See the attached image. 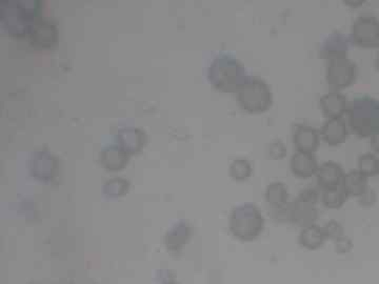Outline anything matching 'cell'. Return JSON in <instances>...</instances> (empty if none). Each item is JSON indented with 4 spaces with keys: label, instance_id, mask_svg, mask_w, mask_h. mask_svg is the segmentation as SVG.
Masks as SVG:
<instances>
[{
    "label": "cell",
    "instance_id": "d6986e66",
    "mask_svg": "<svg viewBox=\"0 0 379 284\" xmlns=\"http://www.w3.org/2000/svg\"><path fill=\"white\" fill-rule=\"evenodd\" d=\"M119 147L126 151L128 155H135L141 152L147 143V136L145 132L135 127H126L117 134Z\"/></svg>",
    "mask_w": 379,
    "mask_h": 284
},
{
    "label": "cell",
    "instance_id": "5bb4252c",
    "mask_svg": "<svg viewBox=\"0 0 379 284\" xmlns=\"http://www.w3.org/2000/svg\"><path fill=\"white\" fill-rule=\"evenodd\" d=\"M348 101L347 96L339 91H331L322 95L319 108L326 119L344 118L347 114Z\"/></svg>",
    "mask_w": 379,
    "mask_h": 284
},
{
    "label": "cell",
    "instance_id": "52a82bcc",
    "mask_svg": "<svg viewBox=\"0 0 379 284\" xmlns=\"http://www.w3.org/2000/svg\"><path fill=\"white\" fill-rule=\"evenodd\" d=\"M351 41L361 49H379V19L374 15H361L353 21Z\"/></svg>",
    "mask_w": 379,
    "mask_h": 284
},
{
    "label": "cell",
    "instance_id": "4fadbf2b",
    "mask_svg": "<svg viewBox=\"0 0 379 284\" xmlns=\"http://www.w3.org/2000/svg\"><path fill=\"white\" fill-rule=\"evenodd\" d=\"M319 133L322 142L329 147H339L348 140L350 130L344 118L326 119Z\"/></svg>",
    "mask_w": 379,
    "mask_h": 284
},
{
    "label": "cell",
    "instance_id": "cb8c5ba5",
    "mask_svg": "<svg viewBox=\"0 0 379 284\" xmlns=\"http://www.w3.org/2000/svg\"><path fill=\"white\" fill-rule=\"evenodd\" d=\"M130 190V181L123 178H113L108 180L102 188L104 197L108 199H117L125 196Z\"/></svg>",
    "mask_w": 379,
    "mask_h": 284
},
{
    "label": "cell",
    "instance_id": "2e32d148",
    "mask_svg": "<svg viewBox=\"0 0 379 284\" xmlns=\"http://www.w3.org/2000/svg\"><path fill=\"white\" fill-rule=\"evenodd\" d=\"M345 174L343 166L337 162L332 161V160L324 162L319 164L317 174H316L318 186L322 188V191L339 188Z\"/></svg>",
    "mask_w": 379,
    "mask_h": 284
},
{
    "label": "cell",
    "instance_id": "d6a6232c",
    "mask_svg": "<svg viewBox=\"0 0 379 284\" xmlns=\"http://www.w3.org/2000/svg\"><path fill=\"white\" fill-rule=\"evenodd\" d=\"M163 284H180V283H177V281L174 279L173 276L167 277V279H165V281H163Z\"/></svg>",
    "mask_w": 379,
    "mask_h": 284
},
{
    "label": "cell",
    "instance_id": "9a60e30c",
    "mask_svg": "<svg viewBox=\"0 0 379 284\" xmlns=\"http://www.w3.org/2000/svg\"><path fill=\"white\" fill-rule=\"evenodd\" d=\"M319 164L315 154L296 152L290 160V170L294 177L306 180L316 176Z\"/></svg>",
    "mask_w": 379,
    "mask_h": 284
},
{
    "label": "cell",
    "instance_id": "836d02e7",
    "mask_svg": "<svg viewBox=\"0 0 379 284\" xmlns=\"http://www.w3.org/2000/svg\"><path fill=\"white\" fill-rule=\"evenodd\" d=\"M374 67H375V70L379 73V54L378 57L375 58V62H374Z\"/></svg>",
    "mask_w": 379,
    "mask_h": 284
},
{
    "label": "cell",
    "instance_id": "7a4b0ae2",
    "mask_svg": "<svg viewBox=\"0 0 379 284\" xmlns=\"http://www.w3.org/2000/svg\"><path fill=\"white\" fill-rule=\"evenodd\" d=\"M247 69L234 56L219 54L207 69L209 84L222 93H237L249 79Z\"/></svg>",
    "mask_w": 379,
    "mask_h": 284
},
{
    "label": "cell",
    "instance_id": "277c9868",
    "mask_svg": "<svg viewBox=\"0 0 379 284\" xmlns=\"http://www.w3.org/2000/svg\"><path fill=\"white\" fill-rule=\"evenodd\" d=\"M265 227V217L254 203H241L233 208L229 229L235 239L241 242H255L263 235Z\"/></svg>",
    "mask_w": 379,
    "mask_h": 284
},
{
    "label": "cell",
    "instance_id": "ba28073f",
    "mask_svg": "<svg viewBox=\"0 0 379 284\" xmlns=\"http://www.w3.org/2000/svg\"><path fill=\"white\" fill-rule=\"evenodd\" d=\"M351 42L352 41H351L350 36L341 33V32H333V33L324 36L320 41L318 55H319V58L326 60V62L348 58Z\"/></svg>",
    "mask_w": 379,
    "mask_h": 284
},
{
    "label": "cell",
    "instance_id": "e575fe53",
    "mask_svg": "<svg viewBox=\"0 0 379 284\" xmlns=\"http://www.w3.org/2000/svg\"><path fill=\"white\" fill-rule=\"evenodd\" d=\"M379 157V156H378ZM376 177L378 178V180H379V164H378V175H376Z\"/></svg>",
    "mask_w": 379,
    "mask_h": 284
},
{
    "label": "cell",
    "instance_id": "6da1fadb",
    "mask_svg": "<svg viewBox=\"0 0 379 284\" xmlns=\"http://www.w3.org/2000/svg\"><path fill=\"white\" fill-rule=\"evenodd\" d=\"M43 2L39 0H10L0 4V25L9 35H29L34 23L40 18Z\"/></svg>",
    "mask_w": 379,
    "mask_h": 284
},
{
    "label": "cell",
    "instance_id": "4dcf8cb0",
    "mask_svg": "<svg viewBox=\"0 0 379 284\" xmlns=\"http://www.w3.org/2000/svg\"><path fill=\"white\" fill-rule=\"evenodd\" d=\"M376 201H378V194H376L375 191L371 188H368L367 192L358 198L359 205H361V207L363 208L373 207V205H375Z\"/></svg>",
    "mask_w": 379,
    "mask_h": 284
},
{
    "label": "cell",
    "instance_id": "8992f818",
    "mask_svg": "<svg viewBox=\"0 0 379 284\" xmlns=\"http://www.w3.org/2000/svg\"><path fill=\"white\" fill-rule=\"evenodd\" d=\"M358 67L350 58L331 60L326 68V81L332 91L345 90L356 82Z\"/></svg>",
    "mask_w": 379,
    "mask_h": 284
},
{
    "label": "cell",
    "instance_id": "f1b7e54d",
    "mask_svg": "<svg viewBox=\"0 0 379 284\" xmlns=\"http://www.w3.org/2000/svg\"><path fill=\"white\" fill-rule=\"evenodd\" d=\"M295 200L300 203H308V205H317L320 200V194L316 188H307L300 191Z\"/></svg>",
    "mask_w": 379,
    "mask_h": 284
},
{
    "label": "cell",
    "instance_id": "603a6c76",
    "mask_svg": "<svg viewBox=\"0 0 379 284\" xmlns=\"http://www.w3.org/2000/svg\"><path fill=\"white\" fill-rule=\"evenodd\" d=\"M348 199L345 191L339 188H330V190L322 191L320 194V201L326 209L339 210L344 207Z\"/></svg>",
    "mask_w": 379,
    "mask_h": 284
},
{
    "label": "cell",
    "instance_id": "4316f807",
    "mask_svg": "<svg viewBox=\"0 0 379 284\" xmlns=\"http://www.w3.org/2000/svg\"><path fill=\"white\" fill-rule=\"evenodd\" d=\"M322 229H324L326 239L331 240L333 242L343 237L344 235H346L343 225L339 221L335 220V219H331V220L326 221L322 225Z\"/></svg>",
    "mask_w": 379,
    "mask_h": 284
},
{
    "label": "cell",
    "instance_id": "3957f363",
    "mask_svg": "<svg viewBox=\"0 0 379 284\" xmlns=\"http://www.w3.org/2000/svg\"><path fill=\"white\" fill-rule=\"evenodd\" d=\"M348 127L359 138H372L379 133V101L371 96L356 97L348 101Z\"/></svg>",
    "mask_w": 379,
    "mask_h": 284
},
{
    "label": "cell",
    "instance_id": "30bf717a",
    "mask_svg": "<svg viewBox=\"0 0 379 284\" xmlns=\"http://www.w3.org/2000/svg\"><path fill=\"white\" fill-rule=\"evenodd\" d=\"M30 174L43 183H51L57 172V161L48 152L35 153L30 161Z\"/></svg>",
    "mask_w": 379,
    "mask_h": 284
},
{
    "label": "cell",
    "instance_id": "7402d4cb",
    "mask_svg": "<svg viewBox=\"0 0 379 284\" xmlns=\"http://www.w3.org/2000/svg\"><path fill=\"white\" fill-rule=\"evenodd\" d=\"M265 200L271 209L285 207L290 203L289 188L284 182H271L265 188Z\"/></svg>",
    "mask_w": 379,
    "mask_h": 284
},
{
    "label": "cell",
    "instance_id": "f546056e",
    "mask_svg": "<svg viewBox=\"0 0 379 284\" xmlns=\"http://www.w3.org/2000/svg\"><path fill=\"white\" fill-rule=\"evenodd\" d=\"M353 249V242L347 235H344L343 237L334 242V251L339 255H346V254L351 253Z\"/></svg>",
    "mask_w": 379,
    "mask_h": 284
},
{
    "label": "cell",
    "instance_id": "1f68e13d",
    "mask_svg": "<svg viewBox=\"0 0 379 284\" xmlns=\"http://www.w3.org/2000/svg\"><path fill=\"white\" fill-rule=\"evenodd\" d=\"M371 140L372 149L375 151L376 154H379V133L374 135L373 137L370 138Z\"/></svg>",
    "mask_w": 379,
    "mask_h": 284
},
{
    "label": "cell",
    "instance_id": "9c48e42d",
    "mask_svg": "<svg viewBox=\"0 0 379 284\" xmlns=\"http://www.w3.org/2000/svg\"><path fill=\"white\" fill-rule=\"evenodd\" d=\"M57 28L53 21L40 17L33 25L28 38L35 49L48 50L53 47L57 41Z\"/></svg>",
    "mask_w": 379,
    "mask_h": 284
},
{
    "label": "cell",
    "instance_id": "ac0fdd59",
    "mask_svg": "<svg viewBox=\"0 0 379 284\" xmlns=\"http://www.w3.org/2000/svg\"><path fill=\"white\" fill-rule=\"evenodd\" d=\"M130 160V155L119 145L104 147L99 153V164L102 168L111 172L123 170Z\"/></svg>",
    "mask_w": 379,
    "mask_h": 284
},
{
    "label": "cell",
    "instance_id": "484cf974",
    "mask_svg": "<svg viewBox=\"0 0 379 284\" xmlns=\"http://www.w3.org/2000/svg\"><path fill=\"white\" fill-rule=\"evenodd\" d=\"M379 157L376 153H365L359 156L357 170L367 177H375L378 172Z\"/></svg>",
    "mask_w": 379,
    "mask_h": 284
},
{
    "label": "cell",
    "instance_id": "d4e9b609",
    "mask_svg": "<svg viewBox=\"0 0 379 284\" xmlns=\"http://www.w3.org/2000/svg\"><path fill=\"white\" fill-rule=\"evenodd\" d=\"M229 175L236 182H245L253 175V166L249 160L245 158H237L233 160L229 169Z\"/></svg>",
    "mask_w": 379,
    "mask_h": 284
},
{
    "label": "cell",
    "instance_id": "5b68a950",
    "mask_svg": "<svg viewBox=\"0 0 379 284\" xmlns=\"http://www.w3.org/2000/svg\"><path fill=\"white\" fill-rule=\"evenodd\" d=\"M237 103L248 114H263L274 103L271 86L263 78L250 76L241 90L236 93Z\"/></svg>",
    "mask_w": 379,
    "mask_h": 284
},
{
    "label": "cell",
    "instance_id": "e0dca14e",
    "mask_svg": "<svg viewBox=\"0 0 379 284\" xmlns=\"http://www.w3.org/2000/svg\"><path fill=\"white\" fill-rule=\"evenodd\" d=\"M318 216H319V212L316 205L300 203L297 200L292 201L289 216V222L292 225L304 229L309 225H316Z\"/></svg>",
    "mask_w": 379,
    "mask_h": 284
},
{
    "label": "cell",
    "instance_id": "7c38bea8",
    "mask_svg": "<svg viewBox=\"0 0 379 284\" xmlns=\"http://www.w3.org/2000/svg\"><path fill=\"white\" fill-rule=\"evenodd\" d=\"M320 133L315 127L304 123L296 125L292 134V142L296 152L315 154L319 147Z\"/></svg>",
    "mask_w": 379,
    "mask_h": 284
},
{
    "label": "cell",
    "instance_id": "83f0119b",
    "mask_svg": "<svg viewBox=\"0 0 379 284\" xmlns=\"http://www.w3.org/2000/svg\"><path fill=\"white\" fill-rule=\"evenodd\" d=\"M287 147L282 140H273L265 147V155L268 159L282 160L287 156Z\"/></svg>",
    "mask_w": 379,
    "mask_h": 284
},
{
    "label": "cell",
    "instance_id": "44dd1931",
    "mask_svg": "<svg viewBox=\"0 0 379 284\" xmlns=\"http://www.w3.org/2000/svg\"><path fill=\"white\" fill-rule=\"evenodd\" d=\"M322 227L317 225H309L300 229L298 235V244L307 251H317L324 246L326 242Z\"/></svg>",
    "mask_w": 379,
    "mask_h": 284
},
{
    "label": "cell",
    "instance_id": "ffe728a7",
    "mask_svg": "<svg viewBox=\"0 0 379 284\" xmlns=\"http://www.w3.org/2000/svg\"><path fill=\"white\" fill-rule=\"evenodd\" d=\"M341 186L348 197L359 198L370 188L369 177L366 176L358 170H352L346 173Z\"/></svg>",
    "mask_w": 379,
    "mask_h": 284
},
{
    "label": "cell",
    "instance_id": "8fae6325",
    "mask_svg": "<svg viewBox=\"0 0 379 284\" xmlns=\"http://www.w3.org/2000/svg\"><path fill=\"white\" fill-rule=\"evenodd\" d=\"M193 229L188 221L180 220L174 223L165 235V246L172 255L178 256L189 244Z\"/></svg>",
    "mask_w": 379,
    "mask_h": 284
}]
</instances>
